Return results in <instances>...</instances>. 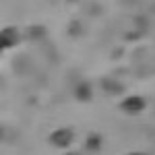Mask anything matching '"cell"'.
Wrapping results in <instances>:
<instances>
[{"label":"cell","instance_id":"obj_3","mask_svg":"<svg viewBox=\"0 0 155 155\" xmlns=\"http://www.w3.org/2000/svg\"><path fill=\"white\" fill-rule=\"evenodd\" d=\"M21 41V33L17 27H4L0 31V48L2 50H11Z\"/></svg>","mask_w":155,"mask_h":155},{"label":"cell","instance_id":"obj_1","mask_svg":"<svg viewBox=\"0 0 155 155\" xmlns=\"http://www.w3.org/2000/svg\"><path fill=\"white\" fill-rule=\"evenodd\" d=\"M145 107H147V101H145L141 95H128V97H124V99L120 101V110H122L124 114H128V116L141 114Z\"/></svg>","mask_w":155,"mask_h":155},{"label":"cell","instance_id":"obj_5","mask_svg":"<svg viewBox=\"0 0 155 155\" xmlns=\"http://www.w3.org/2000/svg\"><path fill=\"white\" fill-rule=\"evenodd\" d=\"M85 147H87V151H97L101 147V137L99 134H89L87 141H85Z\"/></svg>","mask_w":155,"mask_h":155},{"label":"cell","instance_id":"obj_7","mask_svg":"<svg viewBox=\"0 0 155 155\" xmlns=\"http://www.w3.org/2000/svg\"><path fill=\"white\" fill-rule=\"evenodd\" d=\"M128 155H143V153H128Z\"/></svg>","mask_w":155,"mask_h":155},{"label":"cell","instance_id":"obj_6","mask_svg":"<svg viewBox=\"0 0 155 155\" xmlns=\"http://www.w3.org/2000/svg\"><path fill=\"white\" fill-rule=\"evenodd\" d=\"M64 155H79V153H72V151H71V153H64Z\"/></svg>","mask_w":155,"mask_h":155},{"label":"cell","instance_id":"obj_2","mask_svg":"<svg viewBox=\"0 0 155 155\" xmlns=\"http://www.w3.org/2000/svg\"><path fill=\"white\" fill-rule=\"evenodd\" d=\"M72 141H74V132L71 128H58L50 134V145L56 149H68Z\"/></svg>","mask_w":155,"mask_h":155},{"label":"cell","instance_id":"obj_4","mask_svg":"<svg viewBox=\"0 0 155 155\" xmlns=\"http://www.w3.org/2000/svg\"><path fill=\"white\" fill-rule=\"evenodd\" d=\"M74 97L79 101H89L93 97V91H91V85L89 83H79L74 87Z\"/></svg>","mask_w":155,"mask_h":155}]
</instances>
